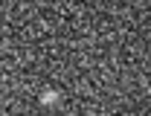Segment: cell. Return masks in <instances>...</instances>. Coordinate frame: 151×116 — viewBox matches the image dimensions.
<instances>
[{"mask_svg": "<svg viewBox=\"0 0 151 116\" xmlns=\"http://www.w3.org/2000/svg\"><path fill=\"white\" fill-rule=\"evenodd\" d=\"M38 102H41V105H47V107H50V105H58V102H61V90H55V87H47V90H41Z\"/></svg>", "mask_w": 151, "mask_h": 116, "instance_id": "cell-1", "label": "cell"}]
</instances>
